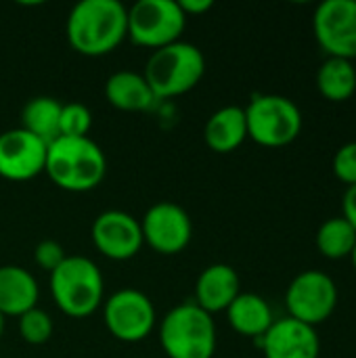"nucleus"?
<instances>
[{
  "instance_id": "f257e3e1",
  "label": "nucleus",
  "mask_w": 356,
  "mask_h": 358,
  "mask_svg": "<svg viewBox=\"0 0 356 358\" xmlns=\"http://www.w3.org/2000/svg\"><path fill=\"white\" fill-rule=\"evenodd\" d=\"M128 38V8L120 0H82L67 17V40L86 57H103Z\"/></svg>"
},
{
  "instance_id": "f03ea898",
  "label": "nucleus",
  "mask_w": 356,
  "mask_h": 358,
  "mask_svg": "<svg viewBox=\"0 0 356 358\" xmlns=\"http://www.w3.org/2000/svg\"><path fill=\"white\" fill-rule=\"evenodd\" d=\"M44 172L59 189L84 193L103 182L107 159L103 149L90 136H59L48 145Z\"/></svg>"
},
{
  "instance_id": "7ed1b4c3",
  "label": "nucleus",
  "mask_w": 356,
  "mask_h": 358,
  "mask_svg": "<svg viewBox=\"0 0 356 358\" xmlns=\"http://www.w3.org/2000/svg\"><path fill=\"white\" fill-rule=\"evenodd\" d=\"M204 73V52L195 44L178 40L149 55L143 78L155 99H172L193 90Z\"/></svg>"
},
{
  "instance_id": "20e7f679",
  "label": "nucleus",
  "mask_w": 356,
  "mask_h": 358,
  "mask_svg": "<svg viewBox=\"0 0 356 358\" xmlns=\"http://www.w3.org/2000/svg\"><path fill=\"white\" fill-rule=\"evenodd\" d=\"M159 344L168 358H212L216 352L212 315L195 302L174 306L159 323Z\"/></svg>"
},
{
  "instance_id": "39448f33",
  "label": "nucleus",
  "mask_w": 356,
  "mask_h": 358,
  "mask_svg": "<svg viewBox=\"0 0 356 358\" xmlns=\"http://www.w3.org/2000/svg\"><path fill=\"white\" fill-rule=\"evenodd\" d=\"M103 275L86 256H67L50 273V294L61 313L71 319H86L103 304Z\"/></svg>"
},
{
  "instance_id": "423d86ee",
  "label": "nucleus",
  "mask_w": 356,
  "mask_h": 358,
  "mask_svg": "<svg viewBox=\"0 0 356 358\" xmlns=\"http://www.w3.org/2000/svg\"><path fill=\"white\" fill-rule=\"evenodd\" d=\"M243 111L248 122V138L260 147H285L302 132V111L283 94H256Z\"/></svg>"
},
{
  "instance_id": "0eeeda50",
  "label": "nucleus",
  "mask_w": 356,
  "mask_h": 358,
  "mask_svg": "<svg viewBox=\"0 0 356 358\" xmlns=\"http://www.w3.org/2000/svg\"><path fill=\"white\" fill-rule=\"evenodd\" d=\"M187 15L176 0H138L128 8V38L147 48H162L178 42Z\"/></svg>"
},
{
  "instance_id": "6e6552de",
  "label": "nucleus",
  "mask_w": 356,
  "mask_h": 358,
  "mask_svg": "<svg viewBox=\"0 0 356 358\" xmlns=\"http://www.w3.org/2000/svg\"><path fill=\"white\" fill-rule=\"evenodd\" d=\"M338 285L323 271H302L292 279L285 292L287 317L317 327L325 323L338 306Z\"/></svg>"
},
{
  "instance_id": "1a4fd4ad",
  "label": "nucleus",
  "mask_w": 356,
  "mask_h": 358,
  "mask_svg": "<svg viewBox=\"0 0 356 358\" xmlns=\"http://www.w3.org/2000/svg\"><path fill=\"white\" fill-rule=\"evenodd\" d=\"M103 319L107 331L126 344L143 342L155 327V306L147 294L138 289H120L107 298L103 306Z\"/></svg>"
},
{
  "instance_id": "9d476101",
  "label": "nucleus",
  "mask_w": 356,
  "mask_h": 358,
  "mask_svg": "<svg viewBox=\"0 0 356 358\" xmlns=\"http://www.w3.org/2000/svg\"><path fill=\"white\" fill-rule=\"evenodd\" d=\"M313 34L327 57L356 59V0H325L315 8Z\"/></svg>"
},
{
  "instance_id": "9b49d317",
  "label": "nucleus",
  "mask_w": 356,
  "mask_h": 358,
  "mask_svg": "<svg viewBox=\"0 0 356 358\" xmlns=\"http://www.w3.org/2000/svg\"><path fill=\"white\" fill-rule=\"evenodd\" d=\"M143 241L157 254L174 256L187 250L193 237V222L185 208L172 201L151 206L141 220Z\"/></svg>"
},
{
  "instance_id": "f8f14e48",
  "label": "nucleus",
  "mask_w": 356,
  "mask_h": 358,
  "mask_svg": "<svg viewBox=\"0 0 356 358\" xmlns=\"http://www.w3.org/2000/svg\"><path fill=\"white\" fill-rule=\"evenodd\" d=\"M92 243L109 260H130L145 245L141 220L122 210H107L92 222Z\"/></svg>"
},
{
  "instance_id": "ddd939ff",
  "label": "nucleus",
  "mask_w": 356,
  "mask_h": 358,
  "mask_svg": "<svg viewBox=\"0 0 356 358\" xmlns=\"http://www.w3.org/2000/svg\"><path fill=\"white\" fill-rule=\"evenodd\" d=\"M48 145L27 130L13 128L0 134V176L6 180H31L44 172Z\"/></svg>"
},
{
  "instance_id": "4468645a",
  "label": "nucleus",
  "mask_w": 356,
  "mask_h": 358,
  "mask_svg": "<svg viewBox=\"0 0 356 358\" xmlns=\"http://www.w3.org/2000/svg\"><path fill=\"white\" fill-rule=\"evenodd\" d=\"M256 342L264 358H319L321 355L317 327L292 317L275 319L271 329Z\"/></svg>"
},
{
  "instance_id": "2eb2a0df",
  "label": "nucleus",
  "mask_w": 356,
  "mask_h": 358,
  "mask_svg": "<svg viewBox=\"0 0 356 358\" xmlns=\"http://www.w3.org/2000/svg\"><path fill=\"white\" fill-rule=\"evenodd\" d=\"M241 294V281L233 266L229 264H210L206 266L195 281L193 302L208 315L225 313L231 302Z\"/></svg>"
},
{
  "instance_id": "dca6fc26",
  "label": "nucleus",
  "mask_w": 356,
  "mask_h": 358,
  "mask_svg": "<svg viewBox=\"0 0 356 358\" xmlns=\"http://www.w3.org/2000/svg\"><path fill=\"white\" fill-rule=\"evenodd\" d=\"M38 283L34 275L21 266L6 264L0 266V315L21 317L23 313L38 306Z\"/></svg>"
},
{
  "instance_id": "f3484780",
  "label": "nucleus",
  "mask_w": 356,
  "mask_h": 358,
  "mask_svg": "<svg viewBox=\"0 0 356 358\" xmlns=\"http://www.w3.org/2000/svg\"><path fill=\"white\" fill-rule=\"evenodd\" d=\"M248 138V122L243 107L227 105L214 111L204 128V141L214 153H233Z\"/></svg>"
},
{
  "instance_id": "a211bd4d",
  "label": "nucleus",
  "mask_w": 356,
  "mask_h": 358,
  "mask_svg": "<svg viewBox=\"0 0 356 358\" xmlns=\"http://www.w3.org/2000/svg\"><path fill=\"white\" fill-rule=\"evenodd\" d=\"M225 313H227V321L233 327V331H237L239 336L252 338V340L262 338L275 323L269 302L258 294L241 292Z\"/></svg>"
},
{
  "instance_id": "6ab92c4d",
  "label": "nucleus",
  "mask_w": 356,
  "mask_h": 358,
  "mask_svg": "<svg viewBox=\"0 0 356 358\" xmlns=\"http://www.w3.org/2000/svg\"><path fill=\"white\" fill-rule=\"evenodd\" d=\"M105 96L120 111H147L155 101L147 80L136 71L111 73L105 82Z\"/></svg>"
},
{
  "instance_id": "aec40b11",
  "label": "nucleus",
  "mask_w": 356,
  "mask_h": 358,
  "mask_svg": "<svg viewBox=\"0 0 356 358\" xmlns=\"http://www.w3.org/2000/svg\"><path fill=\"white\" fill-rule=\"evenodd\" d=\"M317 88L332 103L350 101L356 92V67L348 59L327 57L317 71Z\"/></svg>"
},
{
  "instance_id": "412c9836",
  "label": "nucleus",
  "mask_w": 356,
  "mask_h": 358,
  "mask_svg": "<svg viewBox=\"0 0 356 358\" xmlns=\"http://www.w3.org/2000/svg\"><path fill=\"white\" fill-rule=\"evenodd\" d=\"M61 103L52 96H34L25 103L21 111V128L38 136L42 143L50 145L59 138Z\"/></svg>"
},
{
  "instance_id": "4be33fe9",
  "label": "nucleus",
  "mask_w": 356,
  "mask_h": 358,
  "mask_svg": "<svg viewBox=\"0 0 356 358\" xmlns=\"http://www.w3.org/2000/svg\"><path fill=\"white\" fill-rule=\"evenodd\" d=\"M315 243L323 258H329V260L350 258L356 243V231L346 218L334 216V218H327L319 227Z\"/></svg>"
},
{
  "instance_id": "5701e85b",
  "label": "nucleus",
  "mask_w": 356,
  "mask_h": 358,
  "mask_svg": "<svg viewBox=\"0 0 356 358\" xmlns=\"http://www.w3.org/2000/svg\"><path fill=\"white\" fill-rule=\"evenodd\" d=\"M52 329H55V325H52L50 315L38 306L19 317V334L31 346L46 344L52 336Z\"/></svg>"
},
{
  "instance_id": "b1692460",
  "label": "nucleus",
  "mask_w": 356,
  "mask_h": 358,
  "mask_svg": "<svg viewBox=\"0 0 356 358\" xmlns=\"http://www.w3.org/2000/svg\"><path fill=\"white\" fill-rule=\"evenodd\" d=\"M92 126V113L82 103H67L61 107V120H59V136H88Z\"/></svg>"
},
{
  "instance_id": "393cba45",
  "label": "nucleus",
  "mask_w": 356,
  "mask_h": 358,
  "mask_svg": "<svg viewBox=\"0 0 356 358\" xmlns=\"http://www.w3.org/2000/svg\"><path fill=\"white\" fill-rule=\"evenodd\" d=\"M334 174L346 187L356 185V141L342 145L334 155Z\"/></svg>"
},
{
  "instance_id": "a878e982",
  "label": "nucleus",
  "mask_w": 356,
  "mask_h": 358,
  "mask_svg": "<svg viewBox=\"0 0 356 358\" xmlns=\"http://www.w3.org/2000/svg\"><path fill=\"white\" fill-rule=\"evenodd\" d=\"M65 258H67V254H65L63 245H61L59 241H55V239H44V241H40V243L36 245V250H34V260H36V264H38L42 271H46V273L57 271V268L63 264Z\"/></svg>"
},
{
  "instance_id": "bb28decb",
  "label": "nucleus",
  "mask_w": 356,
  "mask_h": 358,
  "mask_svg": "<svg viewBox=\"0 0 356 358\" xmlns=\"http://www.w3.org/2000/svg\"><path fill=\"white\" fill-rule=\"evenodd\" d=\"M342 218H346L356 231V185L346 187L342 195Z\"/></svg>"
},
{
  "instance_id": "cd10ccee",
  "label": "nucleus",
  "mask_w": 356,
  "mask_h": 358,
  "mask_svg": "<svg viewBox=\"0 0 356 358\" xmlns=\"http://www.w3.org/2000/svg\"><path fill=\"white\" fill-rule=\"evenodd\" d=\"M178 4H180L183 13H185L187 17H191V15H201V13H206V10H210V8L214 6L212 0H178Z\"/></svg>"
},
{
  "instance_id": "c85d7f7f",
  "label": "nucleus",
  "mask_w": 356,
  "mask_h": 358,
  "mask_svg": "<svg viewBox=\"0 0 356 358\" xmlns=\"http://www.w3.org/2000/svg\"><path fill=\"white\" fill-rule=\"evenodd\" d=\"M350 262H353V266H355V271H356V243H355V248H353V254H350Z\"/></svg>"
},
{
  "instance_id": "c756f323",
  "label": "nucleus",
  "mask_w": 356,
  "mask_h": 358,
  "mask_svg": "<svg viewBox=\"0 0 356 358\" xmlns=\"http://www.w3.org/2000/svg\"><path fill=\"white\" fill-rule=\"evenodd\" d=\"M2 334H4V317L0 315V338H2Z\"/></svg>"
}]
</instances>
